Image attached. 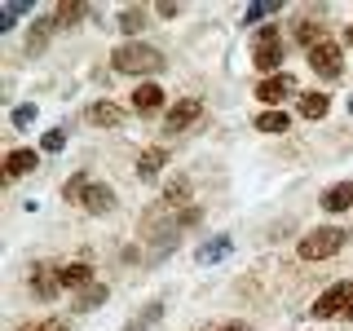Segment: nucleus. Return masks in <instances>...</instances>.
Listing matches in <instances>:
<instances>
[{"label":"nucleus","mask_w":353,"mask_h":331,"mask_svg":"<svg viewBox=\"0 0 353 331\" xmlns=\"http://www.w3.org/2000/svg\"><path fill=\"white\" fill-rule=\"evenodd\" d=\"M27 331H66L62 318H49V323H40V327H27Z\"/></svg>","instance_id":"7c9ffc66"},{"label":"nucleus","mask_w":353,"mask_h":331,"mask_svg":"<svg viewBox=\"0 0 353 331\" xmlns=\"http://www.w3.org/2000/svg\"><path fill=\"white\" fill-rule=\"evenodd\" d=\"M296 40H301L305 49H314V44H323V27H318L314 18H301L296 22Z\"/></svg>","instance_id":"412c9836"},{"label":"nucleus","mask_w":353,"mask_h":331,"mask_svg":"<svg viewBox=\"0 0 353 331\" xmlns=\"http://www.w3.org/2000/svg\"><path fill=\"white\" fill-rule=\"evenodd\" d=\"M9 119H14L18 128H27L31 119H36V106H14V115H9Z\"/></svg>","instance_id":"c85d7f7f"},{"label":"nucleus","mask_w":353,"mask_h":331,"mask_svg":"<svg viewBox=\"0 0 353 331\" xmlns=\"http://www.w3.org/2000/svg\"><path fill=\"white\" fill-rule=\"evenodd\" d=\"M36 150H27V146H22V150H9V159H5V177H9V181H14V177H22V172H31V168H36Z\"/></svg>","instance_id":"4468645a"},{"label":"nucleus","mask_w":353,"mask_h":331,"mask_svg":"<svg viewBox=\"0 0 353 331\" xmlns=\"http://www.w3.org/2000/svg\"><path fill=\"white\" fill-rule=\"evenodd\" d=\"M230 248H234L230 239H212V243H199L194 257H199V265H208V261H225V257H230Z\"/></svg>","instance_id":"f3484780"},{"label":"nucleus","mask_w":353,"mask_h":331,"mask_svg":"<svg viewBox=\"0 0 353 331\" xmlns=\"http://www.w3.org/2000/svg\"><path fill=\"white\" fill-rule=\"evenodd\" d=\"M159 106H163V88L159 84H137V93H132V110H137V115H154Z\"/></svg>","instance_id":"1a4fd4ad"},{"label":"nucleus","mask_w":353,"mask_h":331,"mask_svg":"<svg viewBox=\"0 0 353 331\" xmlns=\"http://www.w3.org/2000/svg\"><path fill=\"white\" fill-rule=\"evenodd\" d=\"M14 18H18V14H14V9H9V5L0 9V31H14Z\"/></svg>","instance_id":"c756f323"},{"label":"nucleus","mask_w":353,"mask_h":331,"mask_svg":"<svg viewBox=\"0 0 353 331\" xmlns=\"http://www.w3.org/2000/svg\"><path fill=\"white\" fill-rule=\"evenodd\" d=\"M345 239H349L345 230L323 225V230H309V234L301 239V248H296V252H301L305 261H327V257H336V252L345 248Z\"/></svg>","instance_id":"7ed1b4c3"},{"label":"nucleus","mask_w":353,"mask_h":331,"mask_svg":"<svg viewBox=\"0 0 353 331\" xmlns=\"http://www.w3.org/2000/svg\"><path fill=\"white\" fill-rule=\"evenodd\" d=\"M256 128L261 132H287L292 128V115L287 110H265V115H256Z\"/></svg>","instance_id":"a211bd4d"},{"label":"nucleus","mask_w":353,"mask_h":331,"mask_svg":"<svg viewBox=\"0 0 353 331\" xmlns=\"http://www.w3.org/2000/svg\"><path fill=\"white\" fill-rule=\"evenodd\" d=\"M88 124H97V128H119V124H124V110H119L115 102H93V106H88Z\"/></svg>","instance_id":"9d476101"},{"label":"nucleus","mask_w":353,"mask_h":331,"mask_svg":"<svg viewBox=\"0 0 353 331\" xmlns=\"http://www.w3.org/2000/svg\"><path fill=\"white\" fill-rule=\"evenodd\" d=\"M323 208H327V212H345V208H353V181L331 185V190L323 194Z\"/></svg>","instance_id":"2eb2a0df"},{"label":"nucleus","mask_w":353,"mask_h":331,"mask_svg":"<svg viewBox=\"0 0 353 331\" xmlns=\"http://www.w3.org/2000/svg\"><path fill=\"white\" fill-rule=\"evenodd\" d=\"M274 9H279L274 0H261V5H248V14H243V22H261V18H270Z\"/></svg>","instance_id":"a878e982"},{"label":"nucleus","mask_w":353,"mask_h":331,"mask_svg":"<svg viewBox=\"0 0 353 331\" xmlns=\"http://www.w3.org/2000/svg\"><path fill=\"white\" fill-rule=\"evenodd\" d=\"M345 318H349V323H353V301H349V309H345Z\"/></svg>","instance_id":"f704fd0d"},{"label":"nucleus","mask_w":353,"mask_h":331,"mask_svg":"<svg viewBox=\"0 0 353 331\" xmlns=\"http://www.w3.org/2000/svg\"><path fill=\"white\" fill-rule=\"evenodd\" d=\"M159 318H163V305L154 301V305H146V314H141V318H132V323H128V331H150L154 323H159Z\"/></svg>","instance_id":"b1692460"},{"label":"nucleus","mask_w":353,"mask_h":331,"mask_svg":"<svg viewBox=\"0 0 353 331\" xmlns=\"http://www.w3.org/2000/svg\"><path fill=\"white\" fill-rule=\"evenodd\" d=\"M58 279H62V287H80L84 292V287H93V270H88L84 261H71V265L58 270Z\"/></svg>","instance_id":"ddd939ff"},{"label":"nucleus","mask_w":353,"mask_h":331,"mask_svg":"<svg viewBox=\"0 0 353 331\" xmlns=\"http://www.w3.org/2000/svg\"><path fill=\"white\" fill-rule=\"evenodd\" d=\"M221 331H248V327H239V323H230V327H221Z\"/></svg>","instance_id":"72a5a7b5"},{"label":"nucleus","mask_w":353,"mask_h":331,"mask_svg":"<svg viewBox=\"0 0 353 331\" xmlns=\"http://www.w3.org/2000/svg\"><path fill=\"white\" fill-rule=\"evenodd\" d=\"M345 44H349V49H353V27H345Z\"/></svg>","instance_id":"473e14b6"},{"label":"nucleus","mask_w":353,"mask_h":331,"mask_svg":"<svg viewBox=\"0 0 353 331\" xmlns=\"http://www.w3.org/2000/svg\"><path fill=\"white\" fill-rule=\"evenodd\" d=\"M66 146V132L62 128H53V132H44V150H49V154H58Z\"/></svg>","instance_id":"cd10ccee"},{"label":"nucleus","mask_w":353,"mask_h":331,"mask_svg":"<svg viewBox=\"0 0 353 331\" xmlns=\"http://www.w3.org/2000/svg\"><path fill=\"white\" fill-rule=\"evenodd\" d=\"M163 203H168V208H185V203H190V181H185V177L168 181V190H163Z\"/></svg>","instance_id":"6ab92c4d"},{"label":"nucleus","mask_w":353,"mask_h":331,"mask_svg":"<svg viewBox=\"0 0 353 331\" xmlns=\"http://www.w3.org/2000/svg\"><path fill=\"white\" fill-rule=\"evenodd\" d=\"M97 305H106V283H93V287H84V292H80V305H75V309L93 314Z\"/></svg>","instance_id":"4be33fe9"},{"label":"nucleus","mask_w":353,"mask_h":331,"mask_svg":"<svg viewBox=\"0 0 353 331\" xmlns=\"http://www.w3.org/2000/svg\"><path fill=\"white\" fill-rule=\"evenodd\" d=\"M349 301H353V287L349 283H331L327 292L314 301L309 314H314V318H336V314H345V309H349Z\"/></svg>","instance_id":"39448f33"},{"label":"nucleus","mask_w":353,"mask_h":331,"mask_svg":"<svg viewBox=\"0 0 353 331\" xmlns=\"http://www.w3.org/2000/svg\"><path fill=\"white\" fill-rule=\"evenodd\" d=\"M163 163H168V150H163V146H150V150H141V159H137V177H141V181H154Z\"/></svg>","instance_id":"f8f14e48"},{"label":"nucleus","mask_w":353,"mask_h":331,"mask_svg":"<svg viewBox=\"0 0 353 331\" xmlns=\"http://www.w3.org/2000/svg\"><path fill=\"white\" fill-rule=\"evenodd\" d=\"M159 14H163V18H176V14H181V5H172V0H163V5H159Z\"/></svg>","instance_id":"2f4dec72"},{"label":"nucleus","mask_w":353,"mask_h":331,"mask_svg":"<svg viewBox=\"0 0 353 331\" xmlns=\"http://www.w3.org/2000/svg\"><path fill=\"white\" fill-rule=\"evenodd\" d=\"M110 62H115V71H124V75H154V71H163V53L159 49H150V44H119L115 53H110Z\"/></svg>","instance_id":"f257e3e1"},{"label":"nucleus","mask_w":353,"mask_h":331,"mask_svg":"<svg viewBox=\"0 0 353 331\" xmlns=\"http://www.w3.org/2000/svg\"><path fill=\"white\" fill-rule=\"evenodd\" d=\"M309 66H314L323 80H340V71H345V53H340V44L323 40V44L309 49Z\"/></svg>","instance_id":"20e7f679"},{"label":"nucleus","mask_w":353,"mask_h":331,"mask_svg":"<svg viewBox=\"0 0 353 331\" xmlns=\"http://www.w3.org/2000/svg\"><path fill=\"white\" fill-rule=\"evenodd\" d=\"M49 27H58V22H49V18L31 22V36H27V49H31V53H40L44 44H49Z\"/></svg>","instance_id":"5701e85b"},{"label":"nucleus","mask_w":353,"mask_h":331,"mask_svg":"<svg viewBox=\"0 0 353 331\" xmlns=\"http://www.w3.org/2000/svg\"><path fill=\"white\" fill-rule=\"evenodd\" d=\"M58 287H62V279L49 270V265H36V274H31V292L40 296V301H53L58 296Z\"/></svg>","instance_id":"9b49d317"},{"label":"nucleus","mask_w":353,"mask_h":331,"mask_svg":"<svg viewBox=\"0 0 353 331\" xmlns=\"http://www.w3.org/2000/svg\"><path fill=\"white\" fill-rule=\"evenodd\" d=\"M199 115H203V102H199V97H181V102L163 115V128H168V132H181V128H190Z\"/></svg>","instance_id":"0eeeda50"},{"label":"nucleus","mask_w":353,"mask_h":331,"mask_svg":"<svg viewBox=\"0 0 353 331\" xmlns=\"http://www.w3.org/2000/svg\"><path fill=\"white\" fill-rule=\"evenodd\" d=\"M141 27H146V9H141V5H128L124 14H119V31H128V36H137Z\"/></svg>","instance_id":"aec40b11"},{"label":"nucleus","mask_w":353,"mask_h":331,"mask_svg":"<svg viewBox=\"0 0 353 331\" xmlns=\"http://www.w3.org/2000/svg\"><path fill=\"white\" fill-rule=\"evenodd\" d=\"M80 14H84V5H58V27H71V22H80Z\"/></svg>","instance_id":"bb28decb"},{"label":"nucleus","mask_w":353,"mask_h":331,"mask_svg":"<svg viewBox=\"0 0 353 331\" xmlns=\"http://www.w3.org/2000/svg\"><path fill=\"white\" fill-rule=\"evenodd\" d=\"M84 190H88V177H84V172H75V177H71V181H66V185H62V194H66V203H80V199H84Z\"/></svg>","instance_id":"393cba45"},{"label":"nucleus","mask_w":353,"mask_h":331,"mask_svg":"<svg viewBox=\"0 0 353 331\" xmlns=\"http://www.w3.org/2000/svg\"><path fill=\"white\" fill-rule=\"evenodd\" d=\"M349 110H353V97H349Z\"/></svg>","instance_id":"c9c22d12"},{"label":"nucleus","mask_w":353,"mask_h":331,"mask_svg":"<svg viewBox=\"0 0 353 331\" xmlns=\"http://www.w3.org/2000/svg\"><path fill=\"white\" fill-rule=\"evenodd\" d=\"M80 203H84L93 217H106L110 208H115V190H110V185H97V181H88V190H84V199H80Z\"/></svg>","instance_id":"6e6552de"},{"label":"nucleus","mask_w":353,"mask_h":331,"mask_svg":"<svg viewBox=\"0 0 353 331\" xmlns=\"http://www.w3.org/2000/svg\"><path fill=\"white\" fill-rule=\"evenodd\" d=\"M331 110V97L327 93H301V115L305 119H323Z\"/></svg>","instance_id":"dca6fc26"},{"label":"nucleus","mask_w":353,"mask_h":331,"mask_svg":"<svg viewBox=\"0 0 353 331\" xmlns=\"http://www.w3.org/2000/svg\"><path fill=\"white\" fill-rule=\"evenodd\" d=\"M283 58H287V49H283L279 27H261L256 31V53H252L256 71H265V80H270V75H283Z\"/></svg>","instance_id":"f03ea898"},{"label":"nucleus","mask_w":353,"mask_h":331,"mask_svg":"<svg viewBox=\"0 0 353 331\" xmlns=\"http://www.w3.org/2000/svg\"><path fill=\"white\" fill-rule=\"evenodd\" d=\"M256 97L265 106H283V97H296V75H270V80L256 84Z\"/></svg>","instance_id":"423d86ee"}]
</instances>
